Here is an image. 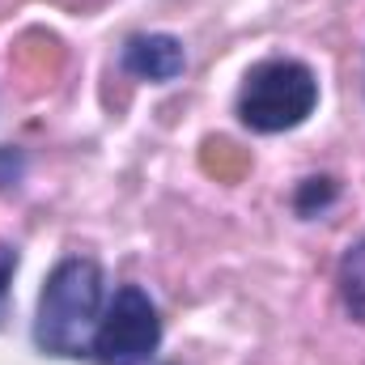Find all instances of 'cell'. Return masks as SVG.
<instances>
[{"label": "cell", "mask_w": 365, "mask_h": 365, "mask_svg": "<svg viewBox=\"0 0 365 365\" xmlns=\"http://www.w3.org/2000/svg\"><path fill=\"white\" fill-rule=\"evenodd\" d=\"M158 344H162V319L153 297L140 284H119L98 319L90 357L98 365H145L158 353Z\"/></svg>", "instance_id": "obj_3"}, {"label": "cell", "mask_w": 365, "mask_h": 365, "mask_svg": "<svg viewBox=\"0 0 365 365\" xmlns=\"http://www.w3.org/2000/svg\"><path fill=\"white\" fill-rule=\"evenodd\" d=\"M21 170H26V158L17 149H0V187H17Z\"/></svg>", "instance_id": "obj_7"}, {"label": "cell", "mask_w": 365, "mask_h": 365, "mask_svg": "<svg viewBox=\"0 0 365 365\" xmlns=\"http://www.w3.org/2000/svg\"><path fill=\"white\" fill-rule=\"evenodd\" d=\"M13 272H17V247H0V306H4V293H9Z\"/></svg>", "instance_id": "obj_8"}, {"label": "cell", "mask_w": 365, "mask_h": 365, "mask_svg": "<svg viewBox=\"0 0 365 365\" xmlns=\"http://www.w3.org/2000/svg\"><path fill=\"white\" fill-rule=\"evenodd\" d=\"M102 297H106V280L102 268L86 255H68L60 259L38 293V310H34V349L47 357H90L93 331L102 319Z\"/></svg>", "instance_id": "obj_1"}, {"label": "cell", "mask_w": 365, "mask_h": 365, "mask_svg": "<svg viewBox=\"0 0 365 365\" xmlns=\"http://www.w3.org/2000/svg\"><path fill=\"white\" fill-rule=\"evenodd\" d=\"M336 284H340V302H344L349 319L365 323V238L344 251L340 272H336Z\"/></svg>", "instance_id": "obj_5"}, {"label": "cell", "mask_w": 365, "mask_h": 365, "mask_svg": "<svg viewBox=\"0 0 365 365\" xmlns=\"http://www.w3.org/2000/svg\"><path fill=\"white\" fill-rule=\"evenodd\" d=\"M119 68L136 81H149V86H166L182 77L187 68V51L175 34H132L119 51Z\"/></svg>", "instance_id": "obj_4"}, {"label": "cell", "mask_w": 365, "mask_h": 365, "mask_svg": "<svg viewBox=\"0 0 365 365\" xmlns=\"http://www.w3.org/2000/svg\"><path fill=\"white\" fill-rule=\"evenodd\" d=\"M336 195H340V187H336V179H327V175L302 179V182H297V191H293V212L310 221V217L327 212V208L336 204Z\"/></svg>", "instance_id": "obj_6"}, {"label": "cell", "mask_w": 365, "mask_h": 365, "mask_svg": "<svg viewBox=\"0 0 365 365\" xmlns=\"http://www.w3.org/2000/svg\"><path fill=\"white\" fill-rule=\"evenodd\" d=\"M319 106V77L310 64L289 60V56H272L259 60L255 68H247L242 90H238V119L251 132H293L302 128Z\"/></svg>", "instance_id": "obj_2"}]
</instances>
